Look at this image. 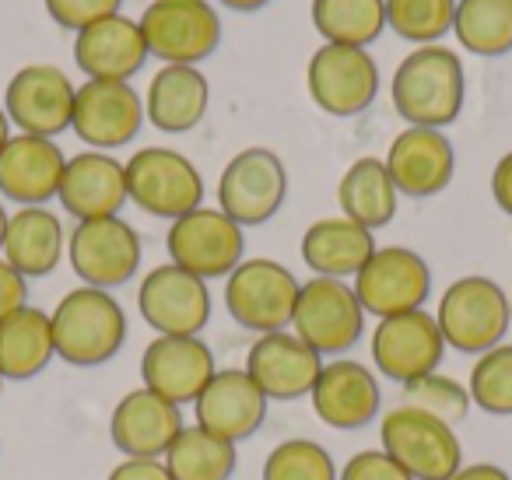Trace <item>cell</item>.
I'll list each match as a JSON object with an SVG mask.
<instances>
[{
  "mask_svg": "<svg viewBox=\"0 0 512 480\" xmlns=\"http://www.w3.org/2000/svg\"><path fill=\"white\" fill-rule=\"evenodd\" d=\"M453 18L456 0H386V25L418 46H435L453 32Z\"/></svg>",
  "mask_w": 512,
  "mask_h": 480,
  "instance_id": "obj_35",
  "label": "cell"
},
{
  "mask_svg": "<svg viewBox=\"0 0 512 480\" xmlns=\"http://www.w3.org/2000/svg\"><path fill=\"white\" fill-rule=\"evenodd\" d=\"M337 463L313 438H285L264 459V480H337Z\"/></svg>",
  "mask_w": 512,
  "mask_h": 480,
  "instance_id": "obj_38",
  "label": "cell"
},
{
  "mask_svg": "<svg viewBox=\"0 0 512 480\" xmlns=\"http://www.w3.org/2000/svg\"><path fill=\"white\" fill-rule=\"evenodd\" d=\"M288 169L271 148H246L221 169L218 211L239 228L267 225L285 207Z\"/></svg>",
  "mask_w": 512,
  "mask_h": 480,
  "instance_id": "obj_9",
  "label": "cell"
},
{
  "mask_svg": "<svg viewBox=\"0 0 512 480\" xmlns=\"http://www.w3.org/2000/svg\"><path fill=\"white\" fill-rule=\"evenodd\" d=\"M57 197L74 221L116 218L130 200L127 169L109 151H81L67 158Z\"/></svg>",
  "mask_w": 512,
  "mask_h": 480,
  "instance_id": "obj_24",
  "label": "cell"
},
{
  "mask_svg": "<svg viewBox=\"0 0 512 480\" xmlns=\"http://www.w3.org/2000/svg\"><path fill=\"white\" fill-rule=\"evenodd\" d=\"M351 288H355L365 316H400V312L425 309L428 295H432V270H428L425 256L414 249L383 246L358 270Z\"/></svg>",
  "mask_w": 512,
  "mask_h": 480,
  "instance_id": "obj_11",
  "label": "cell"
},
{
  "mask_svg": "<svg viewBox=\"0 0 512 480\" xmlns=\"http://www.w3.org/2000/svg\"><path fill=\"white\" fill-rule=\"evenodd\" d=\"M313 410L327 428L337 431H362L379 417L383 389L379 379L351 358L323 361V372L313 386Z\"/></svg>",
  "mask_w": 512,
  "mask_h": 480,
  "instance_id": "obj_19",
  "label": "cell"
},
{
  "mask_svg": "<svg viewBox=\"0 0 512 480\" xmlns=\"http://www.w3.org/2000/svg\"><path fill=\"white\" fill-rule=\"evenodd\" d=\"M127 197L151 218H183L204 207V176L172 148H141L123 162Z\"/></svg>",
  "mask_w": 512,
  "mask_h": 480,
  "instance_id": "obj_7",
  "label": "cell"
},
{
  "mask_svg": "<svg viewBox=\"0 0 512 480\" xmlns=\"http://www.w3.org/2000/svg\"><path fill=\"white\" fill-rule=\"evenodd\" d=\"M0 393H4V375H0Z\"/></svg>",
  "mask_w": 512,
  "mask_h": 480,
  "instance_id": "obj_49",
  "label": "cell"
},
{
  "mask_svg": "<svg viewBox=\"0 0 512 480\" xmlns=\"http://www.w3.org/2000/svg\"><path fill=\"white\" fill-rule=\"evenodd\" d=\"M123 0H46V11L60 29L81 32L109 15H120Z\"/></svg>",
  "mask_w": 512,
  "mask_h": 480,
  "instance_id": "obj_39",
  "label": "cell"
},
{
  "mask_svg": "<svg viewBox=\"0 0 512 480\" xmlns=\"http://www.w3.org/2000/svg\"><path fill=\"white\" fill-rule=\"evenodd\" d=\"M137 25L162 64L197 67L221 43V18L207 0H151Z\"/></svg>",
  "mask_w": 512,
  "mask_h": 480,
  "instance_id": "obj_8",
  "label": "cell"
},
{
  "mask_svg": "<svg viewBox=\"0 0 512 480\" xmlns=\"http://www.w3.org/2000/svg\"><path fill=\"white\" fill-rule=\"evenodd\" d=\"M183 428V410L144 386L130 389L109 417V438L127 459H162Z\"/></svg>",
  "mask_w": 512,
  "mask_h": 480,
  "instance_id": "obj_23",
  "label": "cell"
},
{
  "mask_svg": "<svg viewBox=\"0 0 512 480\" xmlns=\"http://www.w3.org/2000/svg\"><path fill=\"white\" fill-rule=\"evenodd\" d=\"M379 449L400 463L414 480H449L463 466V445L456 428L421 414V410L393 407L379 424Z\"/></svg>",
  "mask_w": 512,
  "mask_h": 480,
  "instance_id": "obj_6",
  "label": "cell"
},
{
  "mask_svg": "<svg viewBox=\"0 0 512 480\" xmlns=\"http://www.w3.org/2000/svg\"><path fill=\"white\" fill-rule=\"evenodd\" d=\"M509 323H512V295H509Z\"/></svg>",
  "mask_w": 512,
  "mask_h": 480,
  "instance_id": "obj_48",
  "label": "cell"
},
{
  "mask_svg": "<svg viewBox=\"0 0 512 480\" xmlns=\"http://www.w3.org/2000/svg\"><path fill=\"white\" fill-rule=\"evenodd\" d=\"M337 480H414L400 463H393L383 449H362L341 466Z\"/></svg>",
  "mask_w": 512,
  "mask_h": 480,
  "instance_id": "obj_40",
  "label": "cell"
},
{
  "mask_svg": "<svg viewBox=\"0 0 512 480\" xmlns=\"http://www.w3.org/2000/svg\"><path fill=\"white\" fill-rule=\"evenodd\" d=\"M267 403L271 400L249 379L246 368H218L193 400V410H197L200 428L239 445L242 438L256 435V428L264 424Z\"/></svg>",
  "mask_w": 512,
  "mask_h": 480,
  "instance_id": "obj_21",
  "label": "cell"
},
{
  "mask_svg": "<svg viewBox=\"0 0 512 480\" xmlns=\"http://www.w3.org/2000/svg\"><path fill=\"white\" fill-rule=\"evenodd\" d=\"M211 85L197 67L165 64L144 95V120L162 134H190L207 113Z\"/></svg>",
  "mask_w": 512,
  "mask_h": 480,
  "instance_id": "obj_27",
  "label": "cell"
},
{
  "mask_svg": "<svg viewBox=\"0 0 512 480\" xmlns=\"http://www.w3.org/2000/svg\"><path fill=\"white\" fill-rule=\"evenodd\" d=\"M106 480H172L162 459H123L109 470Z\"/></svg>",
  "mask_w": 512,
  "mask_h": 480,
  "instance_id": "obj_42",
  "label": "cell"
},
{
  "mask_svg": "<svg viewBox=\"0 0 512 480\" xmlns=\"http://www.w3.org/2000/svg\"><path fill=\"white\" fill-rule=\"evenodd\" d=\"M400 400H404L407 407L421 410V414L435 417V421L449 424V428H456V424L467 421L470 407H474V400H470V389L463 386V382L442 375V372L421 375V379L407 382Z\"/></svg>",
  "mask_w": 512,
  "mask_h": 480,
  "instance_id": "obj_37",
  "label": "cell"
},
{
  "mask_svg": "<svg viewBox=\"0 0 512 480\" xmlns=\"http://www.w3.org/2000/svg\"><path fill=\"white\" fill-rule=\"evenodd\" d=\"M467 389L474 407H481L484 414L512 417V344L502 340L491 351L477 354Z\"/></svg>",
  "mask_w": 512,
  "mask_h": 480,
  "instance_id": "obj_36",
  "label": "cell"
},
{
  "mask_svg": "<svg viewBox=\"0 0 512 480\" xmlns=\"http://www.w3.org/2000/svg\"><path fill=\"white\" fill-rule=\"evenodd\" d=\"M137 309L158 337H200L211 319V291L197 274L162 263L137 288Z\"/></svg>",
  "mask_w": 512,
  "mask_h": 480,
  "instance_id": "obj_14",
  "label": "cell"
},
{
  "mask_svg": "<svg viewBox=\"0 0 512 480\" xmlns=\"http://www.w3.org/2000/svg\"><path fill=\"white\" fill-rule=\"evenodd\" d=\"M449 480H512L509 470L495 463H470V466H460Z\"/></svg>",
  "mask_w": 512,
  "mask_h": 480,
  "instance_id": "obj_44",
  "label": "cell"
},
{
  "mask_svg": "<svg viewBox=\"0 0 512 480\" xmlns=\"http://www.w3.org/2000/svg\"><path fill=\"white\" fill-rule=\"evenodd\" d=\"M25 305H29V281L0 256V319L15 316Z\"/></svg>",
  "mask_w": 512,
  "mask_h": 480,
  "instance_id": "obj_41",
  "label": "cell"
},
{
  "mask_svg": "<svg viewBox=\"0 0 512 480\" xmlns=\"http://www.w3.org/2000/svg\"><path fill=\"white\" fill-rule=\"evenodd\" d=\"M53 358H57V347H53L50 312L25 305L15 316L0 319V375L4 382L36 379Z\"/></svg>",
  "mask_w": 512,
  "mask_h": 480,
  "instance_id": "obj_30",
  "label": "cell"
},
{
  "mask_svg": "<svg viewBox=\"0 0 512 480\" xmlns=\"http://www.w3.org/2000/svg\"><path fill=\"white\" fill-rule=\"evenodd\" d=\"M369 347L376 372H383L386 379L400 382V386L421 379V375H432L442 365V354H446L439 323L425 309L379 319Z\"/></svg>",
  "mask_w": 512,
  "mask_h": 480,
  "instance_id": "obj_15",
  "label": "cell"
},
{
  "mask_svg": "<svg viewBox=\"0 0 512 480\" xmlns=\"http://www.w3.org/2000/svg\"><path fill=\"white\" fill-rule=\"evenodd\" d=\"M11 141V120H8V113H4V106H0V148Z\"/></svg>",
  "mask_w": 512,
  "mask_h": 480,
  "instance_id": "obj_46",
  "label": "cell"
},
{
  "mask_svg": "<svg viewBox=\"0 0 512 480\" xmlns=\"http://www.w3.org/2000/svg\"><path fill=\"white\" fill-rule=\"evenodd\" d=\"M162 463L169 466L172 480H232L239 452H235V442L193 424L179 431Z\"/></svg>",
  "mask_w": 512,
  "mask_h": 480,
  "instance_id": "obj_32",
  "label": "cell"
},
{
  "mask_svg": "<svg viewBox=\"0 0 512 480\" xmlns=\"http://www.w3.org/2000/svg\"><path fill=\"white\" fill-rule=\"evenodd\" d=\"M376 253V239L369 228L355 225L351 218H320L302 235V260L316 277H355Z\"/></svg>",
  "mask_w": 512,
  "mask_h": 480,
  "instance_id": "obj_29",
  "label": "cell"
},
{
  "mask_svg": "<svg viewBox=\"0 0 512 480\" xmlns=\"http://www.w3.org/2000/svg\"><path fill=\"white\" fill-rule=\"evenodd\" d=\"M74 95L78 88L71 85L60 67L53 64H29L8 81L4 92V113L22 134L32 137H57L71 130L74 120Z\"/></svg>",
  "mask_w": 512,
  "mask_h": 480,
  "instance_id": "obj_16",
  "label": "cell"
},
{
  "mask_svg": "<svg viewBox=\"0 0 512 480\" xmlns=\"http://www.w3.org/2000/svg\"><path fill=\"white\" fill-rule=\"evenodd\" d=\"M214 372V351L200 337H155L141 354L144 389L176 407L197 400Z\"/></svg>",
  "mask_w": 512,
  "mask_h": 480,
  "instance_id": "obj_20",
  "label": "cell"
},
{
  "mask_svg": "<svg viewBox=\"0 0 512 480\" xmlns=\"http://www.w3.org/2000/svg\"><path fill=\"white\" fill-rule=\"evenodd\" d=\"M165 249H169L176 267L197 274L200 281H214V277H228L242 263L246 235L225 211L197 207V211L172 221L169 235H165Z\"/></svg>",
  "mask_w": 512,
  "mask_h": 480,
  "instance_id": "obj_12",
  "label": "cell"
},
{
  "mask_svg": "<svg viewBox=\"0 0 512 480\" xmlns=\"http://www.w3.org/2000/svg\"><path fill=\"white\" fill-rule=\"evenodd\" d=\"M491 197H495L498 211L512 214V151L498 158L495 172H491Z\"/></svg>",
  "mask_w": 512,
  "mask_h": 480,
  "instance_id": "obj_43",
  "label": "cell"
},
{
  "mask_svg": "<svg viewBox=\"0 0 512 480\" xmlns=\"http://www.w3.org/2000/svg\"><path fill=\"white\" fill-rule=\"evenodd\" d=\"M246 372L256 386L264 389L267 400L292 403L313 393L316 379L323 372V358L295 333L278 330L256 337V344L246 354Z\"/></svg>",
  "mask_w": 512,
  "mask_h": 480,
  "instance_id": "obj_18",
  "label": "cell"
},
{
  "mask_svg": "<svg viewBox=\"0 0 512 480\" xmlns=\"http://www.w3.org/2000/svg\"><path fill=\"white\" fill-rule=\"evenodd\" d=\"M393 109L407 127L442 130L456 123L467 95L463 64L446 46H418L393 74Z\"/></svg>",
  "mask_w": 512,
  "mask_h": 480,
  "instance_id": "obj_1",
  "label": "cell"
},
{
  "mask_svg": "<svg viewBox=\"0 0 512 480\" xmlns=\"http://www.w3.org/2000/svg\"><path fill=\"white\" fill-rule=\"evenodd\" d=\"M313 29L327 43L365 50L386 29V0H313Z\"/></svg>",
  "mask_w": 512,
  "mask_h": 480,
  "instance_id": "obj_34",
  "label": "cell"
},
{
  "mask_svg": "<svg viewBox=\"0 0 512 480\" xmlns=\"http://www.w3.org/2000/svg\"><path fill=\"white\" fill-rule=\"evenodd\" d=\"M292 333L320 358L348 354L365 333V309L355 288L337 277H309L295 302Z\"/></svg>",
  "mask_w": 512,
  "mask_h": 480,
  "instance_id": "obj_5",
  "label": "cell"
},
{
  "mask_svg": "<svg viewBox=\"0 0 512 480\" xmlns=\"http://www.w3.org/2000/svg\"><path fill=\"white\" fill-rule=\"evenodd\" d=\"M218 4H225L228 11H260V8H267L271 0H218Z\"/></svg>",
  "mask_w": 512,
  "mask_h": 480,
  "instance_id": "obj_45",
  "label": "cell"
},
{
  "mask_svg": "<svg viewBox=\"0 0 512 480\" xmlns=\"http://www.w3.org/2000/svg\"><path fill=\"white\" fill-rule=\"evenodd\" d=\"M397 197L400 193L393 186L390 172H386L383 158H358L337 183L341 214L355 221V225L369 228V232L390 225L393 214H397Z\"/></svg>",
  "mask_w": 512,
  "mask_h": 480,
  "instance_id": "obj_31",
  "label": "cell"
},
{
  "mask_svg": "<svg viewBox=\"0 0 512 480\" xmlns=\"http://www.w3.org/2000/svg\"><path fill=\"white\" fill-rule=\"evenodd\" d=\"M8 218H11V214L4 211V204H0V249H4V232H8Z\"/></svg>",
  "mask_w": 512,
  "mask_h": 480,
  "instance_id": "obj_47",
  "label": "cell"
},
{
  "mask_svg": "<svg viewBox=\"0 0 512 480\" xmlns=\"http://www.w3.org/2000/svg\"><path fill=\"white\" fill-rule=\"evenodd\" d=\"M386 172H390L393 186L404 197H435L453 183L456 172V151L442 130L428 127H407L404 134L393 137L390 151H386Z\"/></svg>",
  "mask_w": 512,
  "mask_h": 480,
  "instance_id": "obj_22",
  "label": "cell"
},
{
  "mask_svg": "<svg viewBox=\"0 0 512 480\" xmlns=\"http://www.w3.org/2000/svg\"><path fill=\"white\" fill-rule=\"evenodd\" d=\"M57 358L74 368H99L120 354L127 340V312L109 291L81 288L67 291L50 312Z\"/></svg>",
  "mask_w": 512,
  "mask_h": 480,
  "instance_id": "obj_2",
  "label": "cell"
},
{
  "mask_svg": "<svg viewBox=\"0 0 512 480\" xmlns=\"http://www.w3.org/2000/svg\"><path fill=\"white\" fill-rule=\"evenodd\" d=\"M4 260L29 281V277H46L60 267L67 253V232L50 207H18L8 218L4 232Z\"/></svg>",
  "mask_w": 512,
  "mask_h": 480,
  "instance_id": "obj_28",
  "label": "cell"
},
{
  "mask_svg": "<svg viewBox=\"0 0 512 480\" xmlns=\"http://www.w3.org/2000/svg\"><path fill=\"white\" fill-rule=\"evenodd\" d=\"M144 127V99L130 81H85L74 95L71 130L88 151H113L130 144Z\"/></svg>",
  "mask_w": 512,
  "mask_h": 480,
  "instance_id": "obj_17",
  "label": "cell"
},
{
  "mask_svg": "<svg viewBox=\"0 0 512 480\" xmlns=\"http://www.w3.org/2000/svg\"><path fill=\"white\" fill-rule=\"evenodd\" d=\"M456 43L474 57L512 53V0H456Z\"/></svg>",
  "mask_w": 512,
  "mask_h": 480,
  "instance_id": "obj_33",
  "label": "cell"
},
{
  "mask_svg": "<svg viewBox=\"0 0 512 480\" xmlns=\"http://www.w3.org/2000/svg\"><path fill=\"white\" fill-rule=\"evenodd\" d=\"M306 88H309V99L323 113L337 116V120H348V116L365 113L376 102L379 67L369 57V50L323 43L313 53V60H309Z\"/></svg>",
  "mask_w": 512,
  "mask_h": 480,
  "instance_id": "obj_13",
  "label": "cell"
},
{
  "mask_svg": "<svg viewBox=\"0 0 512 480\" xmlns=\"http://www.w3.org/2000/svg\"><path fill=\"white\" fill-rule=\"evenodd\" d=\"M299 291V277L285 263L256 256V260H242L225 277V309L242 330L264 337V333H278L292 326Z\"/></svg>",
  "mask_w": 512,
  "mask_h": 480,
  "instance_id": "obj_4",
  "label": "cell"
},
{
  "mask_svg": "<svg viewBox=\"0 0 512 480\" xmlns=\"http://www.w3.org/2000/svg\"><path fill=\"white\" fill-rule=\"evenodd\" d=\"M435 323L446 347L460 354H484L498 347L509 333V295L491 277L470 274L453 281L439 298Z\"/></svg>",
  "mask_w": 512,
  "mask_h": 480,
  "instance_id": "obj_3",
  "label": "cell"
},
{
  "mask_svg": "<svg viewBox=\"0 0 512 480\" xmlns=\"http://www.w3.org/2000/svg\"><path fill=\"white\" fill-rule=\"evenodd\" d=\"M64 151L50 137L18 134L0 148V193L11 204L46 207L60 193Z\"/></svg>",
  "mask_w": 512,
  "mask_h": 480,
  "instance_id": "obj_25",
  "label": "cell"
},
{
  "mask_svg": "<svg viewBox=\"0 0 512 480\" xmlns=\"http://www.w3.org/2000/svg\"><path fill=\"white\" fill-rule=\"evenodd\" d=\"M141 253V235L120 214L116 218L78 221L74 232L67 235V260L88 288L109 291L134 281V274L141 270Z\"/></svg>",
  "mask_w": 512,
  "mask_h": 480,
  "instance_id": "obj_10",
  "label": "cell"
},
{
  "mask_svg": "<svg viewBox=\"0 0 512 480\" xmlns=\"http://www.w3.org/2000/svg\"><path fill=\"white\" fill-rule=\"evenodd\" d=\"M148 57L141 25L123 15L102 18L74 39V64L88 74V81H130L144 71Z\"/></svg>",
  "mask_w": 512,
  "mask_h": 480,
  "instance_id": "obj_26",
  "label": "cell"
}]
</instances>
